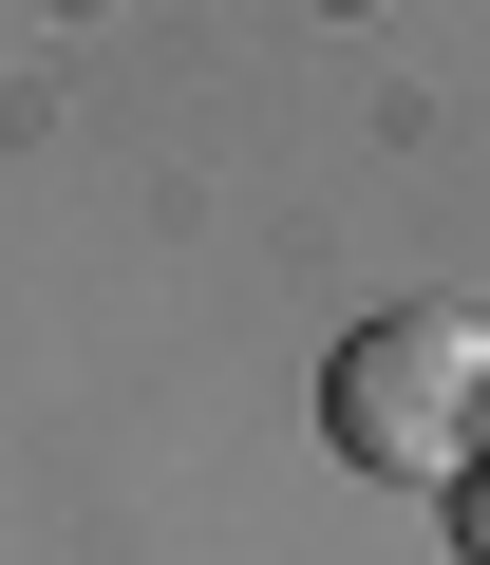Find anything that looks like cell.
<instances>
[{"mask_svg": "<svg viewBox=\"0 0 490 565\" xmlns=\"http://www.w3.org/2000/svg\"><path fill=\"white\" fill-rule=\"evenodd\" d=\"M321 434L359 471H471V434H490V321H452V302L359 321L321 359Z\"/></svg>", "mask_w": 490, "mask_h": 565, "instance_id": "1", "label": "cell"}, {"mask_svg": "<svg viewBox=\"0 0 490 565\" xmlns=\"http://www.w3.org/2000/svg\"><path fill=\"white\" fill-rule=\"evenodd\" d=\"M452 546H471V565H490V490H471V509H452Z\"/></svg>", "mask_w": 490, "mask_h": 565, "instance_id": "2", "label": "cell"}]
</instances>
